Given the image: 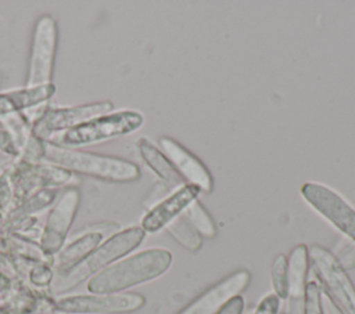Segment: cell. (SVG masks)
<instances>
[{"label":"cell","mask_w":355,"mask_h":314,"mask_svg":"<svg viewBox=\"0 0 355 314\" xmlns=\"http://www.w3.org/2000/svg\"><path fill=\"white\" fill-rule=\"evenodd\" d=\"M171 263L172 255L166 249H147L97 274L87 284V289L94 293H115L162 275Z\"/></svg>","instance_id":"6da1fadb"},{"label":"cell","mask_w":355,"mask_h":314,"mask_svg":"<svg viewBox=\"0 0 355 314\" xmlns=\"http://www.w3.org/2000/svg\"><path fill=\"white\" fill-rule=\"evenodd\" d=\"M44 156L67 169L108 181L126 183L140 177V170L135 163L119 158L78 152L51 144L44 145Z\"/></svg>","instance_id":"7a4b0ae2"},{"label":"cell","mask_w":355,"mask_h":314,"mask_svg":"<svg viewBox=\"0 0 355 314\" xmlns=\"http://www.w3.org/2000/svg\"><path fill=\"white\" fill-rule=\"evenodd\" d=\"M309 250V264L318 278L320 289L341 314H355V286L347 270L338 263L333 252L320 245H312Z\"/></svg>","instance_id":"3957f363"},{"label":"cell","mask_w":355,"mask_h":314,"mask_svg":"<svg viewBox=\"0 0 355 314\" xmlns=\"http://www.w3.org/2000/svg\"><path fill=\"white\" fill-rule=\"evenodd\" d=\"M144 234L146 232L141 227H130L128 230H123L122 232L115 234L98 249H96L92 255H89L85 260H82L73 268L67 271V274L61 275L57 284L54 285V289L57 292H62L65 289L75 286L90 274L98 271L108 263L122 257L123 255L137 248L141 243Z\"/></svg>","instance_id":"277c9868"},{"label":"cell","mask_w":355,"mask_h":314,"mask_svg":"<svg viewBox=\"0 0 355 314\" xmlns=\"http://www.w3.org/2000/svg\"><path fill=\"white\" fill-rule=\"evenodd\" d=\"M143 124V115L135 111H121L103 115L73 129L51 136L57 144L76 147L104 141L137 130Z\"/></svg>","instance_id":"5b68a950"},{"label":"cell","mask_w":355,"mask_h":314,"mask_svg":"<svg viewBox=\"0 0 355 314\" xmlns=\"http://www.w3.org/2000/svg\"><path fill=\"white\" fill-rule=\"evenodd\" d=\"M301 195L319 214L355 243V210L337 192L318 183H305L301 187Z\"/></svg>","instance_id":"8992f818"},{"label":"cell","mask_w":355,"mask_h":314,"mask_svg":"<svg viewBox=\"0 0 355 314\" xmlns=\"http://www.w3.org/2000/svg\"><path fill=\"white\" fill-rule=\"evenodd\" d=\"M55 24L50 17H42L36 25L26 87L50 84L53 58L55 53Z\"/></svg>","instance_id":"52a82bcc"},{"label":"cell","mask_w":355,"mask_h":314,"mask_svg":"<svg viewBox=\"0 0 355 314\" xmlns=\"http://www.w3.org/2000/svg\"><path fill=\"white\" fill-rule=\"evenodd\" d=\"M250 281L251 275L247 270L234 271L204 290L178 314H218L233 297L241 295Z\"/></svg>","instance_id":"ba28073f"},{"label":"cell","mask_w":355,"mask_h":314,"mask_svg":"<svg viewBox=\"0 0 355 314\" xmlns=\"http://www.w3.org/2000/svg\"><path fill=\"white\" fill-rule=\"evenodd\" d=\"M146 299L139 293H101L94 296H73L57 303L65 313H132L141 308Z\"/></svg>","instance_id":"9c48e42d"},{"label":"cell","mask_w":355,"mask_h":314,"mask_svg":"<svg viewBox=\"0 0 355 314\" xmlns=\"http://www.w3.org/2000/svg\"><path fill=\"white\" fill-rule=\"evenodd\" d=\"M111 109L112 104L108 101L65 109H51L37 120L33 131L37 137L49 138L54 134H58L60 131L73 129L98 116L107 115Z\"/></svg>","instance_id":"30bf717a"},{"label":"cell","mask_w":355,"mask_h":314,"mask_svg":"<svg viewBox=\"0 0 355 314\" xmlns=\"http://www.w3.org/2000/svg\"><path fill=\"white\" fill-rule=\"evenodd\" d=\"M159 145L164 151V155L172 163L183 181L197 187L200 192H212L214 178L209 170L197 156H194L189 149H186L182 144L171 137H161Z\"/></svg>","instance_id":"8fae6325"},{"label":"cell","mask_w":355,"mask_h":314,"mask_svg":"<svg viewBox=\"0 0 355 314\" xmlns=\"http://www.w3.org/2000/svg\"><path fill=\"white\" fill-rule=\"evenodd\" d=\"M198 194L200 190L190 184H184L183 187L175 190L171 195L148 210L141 220V228L144 232H157L161 228H165L172 220L179 217L191 202L197 199Z\"/></svg>","instance_id":"7c38bea8"},{"label":"cell","mask_w":355,"mask_h":314,"mask_svg":"<svg viewBox=\"0 0 355 314\" xmlns=\"http://www.w3.org/2000/svg\"><path fill=\"white\" fill-rule=\"evenodd\" d=\"M309 268V250L306 245H297L291 249L287 257L288 277V299L300 300L304 297L306 277Z\"/></svg>","instance_id":"4fadbf2b"},{"label":"cell","mask_w":355,"mask_h":314,"mask_svg":"<svg viewBox=\"0 0 355 314\" xmlns=\"http://www.w3.org/2000/svg\"><path fill=\"white\" fill-rule=\"evenodd\" d=\"M76 202H78V194L75 192V190H71L62 196L58 206L53 210L47 224V239H46V242L51 241V245L49 248L50 250L57 249L62 242L64 234L68 230L69 223L72 220Z\"/></svg>","instance_id":"5bb4252c"},{"label":"cell","mask_w":355,"mask_h":314,"mask_svg":"<svg viewBox=\"0 0 355 314\" xmlns=\"http://www.w3.org/2000/svg\"><path fill=\"white\" fill-rule=\"evenodd\" d=\"M137 147L143 160L161 178L162 183L168 184L173 190H178L184 185L183 178L175 170V167L168 160V158L161 151H158L150 141H147L146 138H141Z\"/></svg>","instance_id":"9a60e30c"},{"label":"cell","mask_w":355,"mask_h":314,"mask_svg":"<svg viewBox=\"0 0 355 314\" xmlns=\"http://www.w3.org/2000/svg\"><path fill=\"white\" fill-rule=\"evenodd\" d=\"M118 224H110L107 228H103L100 231H94L87 234L86 237H83L82 239L73 242L68 249H65V252L60 256L58 259V266L61 268V271L65 270H71L75 267V263L79 261L87 252H90V249H93L97 243H100V241L108 234V232H115L118 230Z\"/></svg>","instance_id":"2e32d148"},{"label":"cell","mask_w":355,"mask_h":314,"mask_svg":"<svg viewBox=\"0 0 355 314\" xmlns=\"http://www.w3.org/2000/svg\"><path fill=\"white\" fill-rule=\"evenodd\" d=\"M54 91V87L51 84L40 86V87H32L25 89L22 91H14L11 94H1L0 95V113L31 107L33 104H37L47 97H50Z\"/></svg>","instance_id":"e0dca14e"},{"label":"cell","mask_w":355,"mask_h":314,"mask_svg":"<svg viewBox=\"0 0 355 314\" xmlns=\"http://www.w3.org/2000/svg\"><path fill=\"white\" fill-rule=\"evenodd\" d=\"M165 228L175 238V241L187 250L196 252L202 245V237L193 228V225L182 214L172 220Z\"/></svg>","instance_id":"ac0fdd59"},{"label":"cell","mask_w":355,"mask_h":314,"mask_svg":"<svg viewBox=\"0 0 355 314\" xmlns=\"http://www.w3.org/2000/svg\"><path fill=\"white\" fill-rule=\"evenodd\" d=\"M182 216L193 225V228L205 238H214L216 235V224L211 214L202 207V205L196 199L191 202Z\"/></svg>","instance_id":"d6986e66"},{"label":"cell","mask_w":355,"mask_h":314,"mask_svg":"<svg viewBox=\"0 0 355 314\" xmlns=\"http://www.w3.org/2000/svg\"><path fill=\"white\" fill-rule=\"evenodd\" d=\"M270 279L273 286V293L280 297V300L288 299V277H287V257L284 255H277L272 261Z\"/></svg>","instance_id":"ffe728a7"},{"label":"cell","mask_w":355,"mask_h":314,"mask_svg":"<svg viewBox=\"0 0 355 314\" xmlns=\"http://www.w3.org/2000/svg\"><path fill=\"white\" fill-rule=\"evenodd\" d=\"M304 314H323L322 289L316 281L306 282L304 292Z\"/></svg>","instance_id":"44dd1931"},{"label":"cell","mask_w":355,"mask_h":314,"mask_svg":"<svg viewBox=\"0 0 355 314\" xmlns=\"http://www.w3.org/2000/svg\"><path fill=\"white\" fill-rule=\"evenodd\" d=\"M338 263L343 266L344 270L355 268V243L354 242H344L340 245L338 250L333 253Z\"/></svg>","instance_id":"7402d4cb"},{"label":"cell","mask_w":355,"mask_h":314,"mask_svg":"<svg viewBox=\"0 0 355 314\" xmlns=\"http://www.w3.org/2000/svg\"><path fill=\"white\" fill-rule=\"evenodd\" d=\"M173 191H175V190L171 188L168 184H165V183H162V181H161V183H157L155 187L150 191L148 196H147L146 201H144L146 207L151 209V207L155 206L158 202H161L164 198H166L168 195H171Z\"/></svg>","instance_id":"603a6c76"},{"label":"cell","mask_w":355,"mask_h":314,"mask_svg":"<svg viewBox=\"0 0 355 314\" xmlns=\"http://www.w3.org/2000/svg\"><path fill=\"white\" fill-rule=\"evenodd\" d=\"M280 302L282 300L279 296H276L275 293H269L263 299H261L252 314H279Z\"/></svg>","instance_id":"cb8c5ba5"},{"label":"cell","mask_w":355,"mask_h":314,"mask_svg":"<svg viewBox=\"0 0 355 314\" xmlns=\"http://www.w3.org/2000/svg\"><path fill=\"white\" fill-rule=\"evenodd\" d=\"M244 300L241 296L233 297L218 314H243Z\"/></svg>","instance_id":"d4e9b609"}]
</instances>
